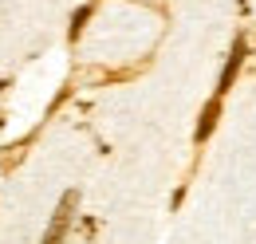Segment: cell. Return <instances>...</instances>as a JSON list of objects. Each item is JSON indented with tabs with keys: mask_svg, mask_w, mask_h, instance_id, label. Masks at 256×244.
<instances>
[{
	"mask_svg": "<svg viewBox=\"0 0 256 244\" xmlns=\"http://www.w3.org/2000/svg\"><path fill=\"white\" fill-rule=\"evenodd\" d=\"M79 205V193H64V201H60V209L52 213V224H48V232H44V244H64L67 228H71V209Z\"/></svg>",
	"mask_w": 256,
	"mask_h": 244,
	"instance_id": "obj_1",
	"label": "cell"
},
{
	"mask_svg": "<svg viewBox=\"0 0 256 244\" xmlns=\"http://www.w3.org/2000/svg\"><path fill=\"white\" fill-rule=\"evenodd\" d=\"M240 63H244V40H236V44H232V52H228V63H224V71H221V87H217V98L232 87V79H236Z\"/></svg>",
	"mask_w": 256,
	"mask_h": 244,
	"instance_id": "obj_2",
	"label": "cell"
},
{
	"mask_svg": "<svg viewBox=\"0 0 256 244\" xmlns=\"http://www.w3.org/2000/svg\"><path fill=\"white\" fill-rule=\"evenodd\" d=\"M217 114H221V98H213V102L201 110V122H197V142H205V138L213 134V126H217Z\"/></svg>",
	"mask_w": 256,
	"mask_h": 244,
	"instance_id": "obj_3",
	"label": "cell"
},
{
	"mask_svg": "<svg viewBox=\"0 0 256 244\" xmlns=\"http://www.w3.org/2000/svg\"><path fill=\"white\" fill-rule=\"evenodd\" d=\"M87 16H91V8H79V12H75V24H71V36H79V32H83V20H87Z\"/></svg>",
	"mask_w": 256,
	"mask_h": 244,
	"instance_id": "obj_4",
	"label": "cell"
}]
</instances>
